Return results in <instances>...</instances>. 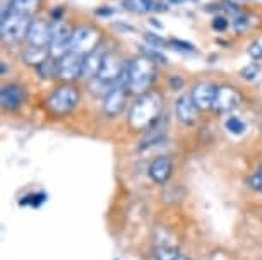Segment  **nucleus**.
Instances as JSON below:
<instances>
[{
  "instance_id": "f257e3e1",
  "label": "nucleus",
  "mask_w": 262,
  "mask_h": 260,
  "mask_svg": "<svg viewBox=\"0 0 262 260\" xmlns=\"http://www.w3.org/2000/svg\"><path fill=\"white\" fill-rule=\"evenodd\" d=\"M163 108L161 96L156 92H146L139 96V100L134 103L128 115V125L136 132H144L155 127L160 120V113Z\"/></svg>"
},
{
  "instance_id": "f03ea898",
  "label": "nucleus",
  "mask_w": 262,
  "mask_h": 260,
  "mask_svg": "<svg viewBox=\"0 0 262 260\" xmlns=\"http://www.w3.org/2000/svg\"><path fill=\"white\" fill-rule=\"evenodd\" d=\"M127 87L130 92L137 96H142L149 92L152 82L156 79V62L151 60L149 57L141 55L136 57L134 60L127 65Z\"/></svg>"
},
{
  "instance_id": "7ed1b4c3",
  "label": "nucleus",
  "mask_w": 262,
  "mask_h": 260,
  "mask_svg": "<svg viewBox=\"0 0 262 260\" xmlns=\"http://www.w3.org/2000/svg\"><path fill=\"white\" fill-rule=\"evenodd\" d=\"M77 103H79L77 89L71 84H66V86L57 87V89L52 92L47 105H48L50 113H53L55 116H66L77 106Z\"/></svg>"
},
{
  "instance_id": "20e7f679",
  "label": "nucleus",
  "mask_w": 262,
  "mask_h": 260,
  "mask_svg": "<svg viewBox=\"0 0 262 260\" xmlns=\"http://www.w3.org/2000/svg\"><path fill=\"white\" fill-rule=\"evenodd\" d=\"M29 26L31 21L28 14L11 11L6 17H2V40L6 43L21 41L24 36H28Z\"/></svg>"
},
{
  "instance_id": "39448f33",
  "label": "nucleus",
  "mask_w": 262,
  "mask_h": 260,
  "mask_svg": "<svg viewBox=\"0 0 262 260\" xmlns=\"http://www.w3.org/2000/svg\"><path fill=\"white\" fill-rule=\"evenodd\" d=\"M101 40V33L96 28L91 26H81L77 28L72 34V41H71V52L79 53V55L86 57L93 53L100 45Z\"/></svg>"
},
{
  "instance_id": "423d86ee",
  "label": "nucleus",
  "mask_w": 262,
  "mask_h": 260,
  "mask_svg": "<svg viewBox=\"0 0 262 260\" xmlns=\"http://www.w3.org/2000/svg\"><path fill=\"white\" fill-rule=\"evenodd\" d=\"M127 79H128V74H127V67H125V68H123V72H122V77L118 79V82L105 94V101H103V111H105L108 116H117L123 110V106H125L127 89H128Z\"/></svg>"
},
{
  "instance_id": "0eeeda50",
  "label": "nucleus",
  "mask_w": 262,
  "mask_h": 260,
  "mask_svg": "<svg viewBox=\"0 0 262 260\" xmlns=\"http://www.w3.org/2000/svg\"><path fill=\"white\" fill-rule=\"evenodd\" d=\"M74 31L69 24L63 21H53L52 22V38H50V53L53 58H60L66 53L71 52V41H72Z\"/></svg>"
},
{
  "instance_id": "6e6552de",
  "label": "nucleus",
  "mask_w": 262,
  "mask_h": 260,
  "mask_svg": "<svg viewBox=\"0 0 262 260\" xmlns=\"http://www.w3.org/2000/svg\"><path fill=\"white\" fill-rule=\"evenodd\" d=\"M123 68L125 67H123L122 60L115 55V53H106L105 58H103L100 74H98L95 79H98L101 84H105L108 87H113L118 82V79L122 77Z\"/></svg>"
},
{
  "instance_id": "1a4fd4ad",
  "label": "nucleus",
  "mask_w": 262,
  "mask_h": 260,
  "mask_svg": "<svg viewBox=\"0 0 262 260\" xmlns=\"http://www.w3.org/2000/svg\"><path fill=\"white\" fill-rule=\"evenodd\" d=\"M84 57L79 53L69 52L58 58V77L63 81H74L82 77Z\"/></svg>"
},
{
  "instance_id": "9d476101",
  "label": "nucleus",
  "mask_w": 262,
  "mask_h": 260,
  "mask_svg": "<svg viewBox=\"0 0 262 260\" xmlns=\"http://www.w3.org/2000/svg\"><path fill=\"white\" fill-rule=\"evenodd\" d=\"M240 103H242V98L235 87L221 86V87H217V91H216L212 110L217 111V113H230V111H233L240 106Z\"/></svg>"
},
{
  "instance_id": "9b49d317",
  "label": "nucleus",
  "mask_w": 262,
  "mask_h": 260,
  "mask_svg": "<svg viewBox=\"0 0 262 260\" xmlns=\"http://www.w3.org/2000/svg\"><path fill=\"white\" fill-rule=\"evenodd\" d=\"M28 41L33 46H47L50 45V38H52V24H48L43 19H36L31 21L28 31Z\"/></svg>"
},
{
  "instance_id": "f8f14e48",
  "label": "nucleus",
  "mask_w": 262,
  "mask_h": 260,
  "mask_svg": "<svg viewBox=\"0 0 262 260\" xmlns=\"http://www.w3.org/2000/svg\"><path fill=\"white\" fill-rule=\"evenodd\" d=\"M175 110H177V116H179V120L182 124L192 125L197 122V111H199V108H197L192 94L180 96L179 100H177Z\"/></svg>"
},
{
  "instance_id": "ddd939ff",
  "label": "nucleus",
  "mask_w": 262,
  "mask_h": 260,
  "mask_svg": "<svg viewBox=\"0 0 262 260\" xmlns=\"http://www.w3.org/2000/svg\"><path fill=\"white\" fill-rule=\"evenodd\" d=\"M217 87L209 84V82H199L194 89H192V98H194L195 105L199 110H211L214 105Z\"/></svg>"
},
{
  "instance_id": "4468645a",
  "label": "nucleus",
  "mask_w": 262,
  "mask_h": 260,
  "mask_svg": "<svg viewBox=\"0 0 262 260\" xmlns=\"http://www.w3.org/2000/svg\"><path fill=\"white\" fill-rule=\"evenodd\" d=\"M171 171H173V163L166 156H160V158H156L149 164V176L155 183H160V185L166 183L168 178L171 176Z\"/></svg>"
},
{
  "instance_id": "2eb2a0df",
  "label": "nucleus",
  "mask_w": 262,
  "mask_h": 260,
  "mask_svg": "<svg viewBox=\"0 0 262 260\" xmlns=\"http://www.w3.org/2000/svg\"><path fill=\"white\" fill-rule=\"evenodd\" d=\"M0 101H2V106L7 108V110H17V108H21L24 103L23 87L17 84L4 86L2 91H0Z\"/></svg>"
},
{
  "instance_id": "dca6fc26",
  "label": "nucleus",
  "mask_w": 262,
  "mask_h": 260,
  "mask_svg": "<svg viewBox=\"0 0 262 260\" xmlns=\"http://www.w3.org/2000/svg\"><path fill=\"white\" fill-rule=\"evenodd\" d=\"M105 55L106 53H103L100 50V46H98L93 53L84 57V67H82L84 79H95L98 74H100V68H101V63H103Z\"/></svg>"
},
{
  "instance_id": "f3484780",
  "label": "nucleus",
  "mask_w": 262,
  "mask_h": 260,
  "mask_svg": "<svg viewBox=\"0 0 262 260\" xmlns=\"http://www.w3.org/2000/svg\"><path fill=\"white\" fill-rule=\"evenodd\" d=\"M50 50L47 46H29L26 52H24V62L29 63V65H34V67H39L43 62H47L50 58Z\"/></svg>"
},
{
  "instance_id": "a211bd4d",
  "label": "nucleus",
  "mask_w": 262,
  "mask_h": 260,
  "mask_svg": "<svg viewBox=\"0 0 262 260\" xmlns=\"http://www.w3.org/2000/svg\"><path fill=\"white\" fill-rule=\"evenodd\" d=\"M155 255L158 260H189L185 257V255H182L179 250L171 248V247H166V245H163V247H158L155 250Z\"/></svg>"
},
{
  "instance_id": "6ab92c4d",
  "label": "nucleus",
  "mask_w": 262,
  "mask_h": 260,
  "mask_svg": "<svg viewBox=\"0 0 262 260\" xmlns=\"http://www.w3.org/2000/svg\"><path fill=\"white\" fill-rule=\"evenodd\" d=\"M38 72L41 74L45 79H52V77L58 76V62H55V58H48L47 62H43L41 65L38 67Z\"/></svg>"
},
{
  "instance_id": "aec40b11",
  "label": "nucleus",
  "mask_w": 262,
  "mask_h": 260,
  "mask_svg": "<svg viewBox=\"0 0 262 260\" xmlns=\"http://www.w3.org/2000/svg\"><path fill=\"white\" fill-rule=\"evenodd\" d=\"M36 2L38 0H12V7L11 11L12 12H21V14H31L36 7Z\"/></svg>"
},
{
  "instance_id": "412c9836",
  "label": "nucleus",
  "mask_w": 262,
  "mask_h": 260,
  "mask_svg": "<svg viewBox=\"0 0 262 260\" xmlns=\"http://www.w3.org/2000/svg\"><path fill=\"white\" fill-rule=\"evenodd\" d=\"M225 127H226V130L231 132V134H235V135H240L245 132V124L240 119H236V116H230V119L226 120Z\"/></svg>"
},
{
  "instance_id": "4be33fe9",
  "label": "nucleus",
  "mask_w": 262,
  "mask_h": 260,
  "mask_svg": "<svg viewBox=\"0 0 262 260\" xmlns=\"http://www.w3.org/2000/svg\"><path fill=\"white\" fill-rule=\"evenodd\" d=\"M259 74H260V67L257 65V63H250V65L242 68L240 76H242V79H245V81H255L257 77H259Z\"/></svg>"
},
{
  "instance_id": "5701e85b",
  "label": "nucleus",
  "mask_w": 262,
  "mask_h": 260,
  "mask_svg": "<svg viewBox=\"0 0 262 260\" xmlns=\"http://www.w3.org/2000/svg\"><path fill=\"white\" fill-rule=\"evenodd\" d=\"M249 185L252 190H255V192H262V164L257 168L255 173L250 176Z\"/></svg>"
},
{
  "instance_id": "b1692460",
  "label": "nucleus",
  "mask_w": 262,
  "mask_h": 260,
  "mask_svg": "<svg viewBox=\"0 0 262 260\" xmlns=\"http://www.w3.org/2000/svg\"><path fill=\"white\" fill-rule=\"evenodd\" d=\"M123 7L132 12H144L146 11L142 0H123Z\"/></svg>"
},
{
  "instance_id": "393cba45",
  "label": "nucleus",
  "mask_w": 262,
  "mask_h": 260,
  "mask_svg": "<svg viewBox=\"0 0 262 260\" xmlns=\"http://www.w3.org/2000/svg\"><path fill=\"white\" fill-rule=\"evenodd\" d=\"M249 55L254 58L255 62L262 60V45L260 43H252L249 46Z\"/></svg>"
},
{
  "instance_id": "a878e982",
  "label": "nucleus",
  "mask_w": 262,
  "mask_h": 260,
  "mask_svg": "<svg viewBox=\"0 0 262 260\" xmlns=\"http://www.w3.org/2000/svg\"><path fill=\"white\" fill-rule=\"evenodd\" d=\"M171 46L177 48V50H182V52H194V46H192L190 43H185V41H180V40H173Z\"/></svg>"
},
{
  "instance_id": "bb28decb",
  "label": "nucleus",
  "mask_w": 262,
  "mask_h": 260,
  "mask_svg": "<svg viewBox=\"0 0 262 260\" xmlns=\"http://www.w3.org/2000/svg\"><path fill=\"white\" fill-rule=\"evenodd\" d=\"M212 28H214L216 31H225V29L228 28V21H226L225 17H216L214 21H212Z\"/></svg>"
},
{
  "instance_id": "cd10ccee",
  "label": "nucleus",
  "mask_w": 262,
  "mask_h": 260,
  "mask_svg": "<svg viewBox=\"0 0 262 260\" xmlns=\"http://www.w3.org/2000/svg\"><path fill=\"white\" fill-rule=\"evenodd\" d=\"M173 4H180V2H184V0H171Z\"/></svg>"
}]
</instances>
